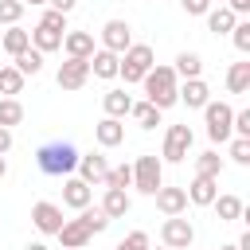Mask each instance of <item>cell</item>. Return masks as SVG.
I'll use <instances>...</instances> for the list:
<instances>
[{
    "mask_svg": "<svg viewBox=\"0 0 250 250\" xmlns=\"http://www.w3.org/2000/svg\"><path fill=\"white\" fill-rule=\"evenodd\" d=\"M227 90L230 94H246L250 90V62L242 59V62H230V70H227Z\"/></svg>",
    "mask_w": 250,
    "mask_h": 250,
    "instance_id": "cell-28",
    "label": "cell"
},
{
    "mask_svg": "<svg viewBox=\"0 0 250 250\" xmlns=\"http://www.w3.org/2000/svg\"><path fill=\"white\" fill-rule=\"evenodd\" d=\"M184 191H188V203H195V207H211V199L219 195V176H203V172H195V180H191Z\"/></svg>",
    "mask_w": 250,
    "mask_h": 250,
    "instance_id": "cell-10",
    "label": "cell"
},
{
    "mask_svg": "<svg viewBox=\"0 0 250 250\" xmlns=\"http://www.w3.org/2000/svg\"><path fill=\"white\" fill-rule=\"evenodd\" d=\"M12 66L27 78V74H39L43 70V51H35V47H27V51H20V55H12Z\"/></svg>",
    "mask_w": 250,
    "mask_h": 250,
    "instance_id": "cell-26",
    "label": "cell"
},
{
    "mask_svg": "<svg viewBox=\"0 0 250 250\" xmlns=\"http://www.w3.org/2000/svg\"><path fill=\"white\" fill-rule=\"evenodd\" d=\"M90 199H94V188H90L82 176H66V180H62V203H66V207L82 211V207H90Z\"/></svg>",
    "mask_w": 250,
    "mask_h": 250,
    "instance_id": "cell-13",
    "label": "cell"
},
{
    "mask_svg": "<svg viewBox=\"0 0 250 250\" xmlns=\"http://www.w3.org/2000/svg\"><path fill=\"white\" fill-rule=\"evenodd\" d=\"M8 152H12V129L0 125V156H8Z\"/></svg>",
    "mask_w": 250,
    "mask_h": 250,
    "instance_id": "cell-43",
    "label": "cell"
},
{
    "mask_svg": "<svg viewBox=\"0 0 250 250\" xmlns=\"http://www.w3.org/2000/svg\"><path fill=\"white\" fill-rule=\"evenodd\" d=\"M141 86H145V102H152L156 109L176 105V86H180V78H176L172 66H152V70L141 78Z\"/></svg>",
    "mask_w": 250,
    "mask_h": 250,
    "instance_id": "cell-2",
    "label": "cell"
},
{
    "mask_svg": "<svg viewBox=\"0 0 250 250\" xmlns=\"http://www.w3.org/2000/svg\"><path fill=\"white\" fill-rule=\"evenodd\" d=\"M180 8H184L188 16H207V8H211V0H180Z\"/></svg>",
    "mask_w": 250,
    "mask_h": 250,
    "instance_id": "cell-40",
    "label": "cell"
},
{
    "mask_svg": "<svg viewBox=\"0 0 250 250\" xmlns=\"http://www.w3.org/2000/svg\"><path fill=\"white\" fill-rule=\"evenodd\" d=\"M176 102H184L188 109H203L211 102V90L203 78H184V86H176Z\"/></svg>",
    "mask_w": 250,
    "mask_h": 250,
    "instance_id": "cell-12",
    "label": "cell"
},
{
    "mask_svg": "<svg viewBox=\"0 0 250 250\" xmlns=\"http://www.w3.org/2000/svg\"><path fill=\"white\" fill-rule=\"evenodd\" d=\"M86 78H90V59H66V62L59 66V74H55V82H59L62 90H82Z\"/></svg>",
    "mask_w": 250,
    "mask_h": 250,
    "instance_id": "cell-8",
    "label": "cell"
},
{
    "mask_svg": "<svg viewBox=\"0 0 250 250\" xmlns=\"http://www.w3.org/2000/svg\"><path fill=\"white\" fill-rule=\"evenodd\" d=\"M0 43H4V51H8V55H20V51H27V47H31V35H27L20 23H12V27L4 31V39H0Z\"/></svg>",
    "mask_w": 250,
    "mask_h": 250,
    "instance_id": "cell-29",
    "label": "cell"
},
{
    "mask_svg": "<svg viewBox=\"0 0 250 250\" xmlns=\"http://www.w3.org/2000/svg\"><path fill=\"white\" fill-rule=\"evenodd\" d=\"M102 211H105L109 219H125V215L133 211L129 191H125V188H105V195H102Z\"/></svg>",
    "mask_w": 250,
    "mask_h": 250,
    "instance_id": "cell-19",
    "label": "cell"
},
{
    "mask_svg": "<svg viewBox=\"0 0 250 250\" xmlns=\"http://www.w3.org/2000/svg\"><path fill=\"white\" fill-rule=\"evenodd\" d=\"M102 105H105V117H129V105H133V94H125V90H105V98H102Z\"/></svg>",
    "mask_w": 250,
    "mask_h": 250,
    "instance_id": "cell-23",
    "label": "cell"
},
{
    "mask_svg": "<svg viewBox=\"0 0 250 250\" xmlns=\"http://www.w3.org/2000/svg\"><path fill=\"white\" fill-rule=\"evenodd\" d=\"M20 4H23V8H27V4H31V8H39V4H47V0H20Z\"/></svg>",
    "mask_w": 250,
    "mask_h": 250,
    "instance_id": "cell-44",
    "label": "cell"
},
{
    "mask_svg": "<svg viewBox=\"0 0 250 250\" xmlns=\"http://www.w3.org/2000/svg\"><path fill=\"white\" fill-rule=\"evenodd\" d=\"M78 215H82V223L90 227V234H102V230H105V227L113 223V219H109V215H105L102 207H82Z\"/></svg>",
    "mask_w": 250,
    "mask_h": 250,
    "instance_id": "cell-32",
    "label": "cell"
},
{
    "mask_svg": "<svg viewBox=\"0 0 250 250\" xmlns=\"http://www.w3.org/2000/svg\"><path fill=\"white\" fill-rule=\"evenodd\" d=\"M152 199H156L160 215H184V211H188V191H184V188H164V184H160Z\"/></svg>",
    "mask_w": 250,
    "mask_h": 250,
    "instance_id": "cell-15",
    "label": "cell"
},
{
    "mask_svg": "<svg viewBox=\"0 0 250 250\" xmlns=\"http://www.w3.org/2000/svg\"><path fill=\"white\" fill-rule=\"evenodd\" d=\"M129 43H133V27H129L125 20H109V23L102 27V47H105V51L121 55V51H129Z\"/></svg>",
    "mask_w": 250,
    "mask_h": 250,
    "instance_id": "cell-9",
    "label": "cell"
},
{
    "mask_svg": "<svg viewBox=\"0 0 250 250\" xmlns=\"http://www.w3.org/2000/svg\"><path fill=\"white\" fill-rule=\"evenodd\" d=\"M203 121H207V137H211L215 145H223V141L234 137V133H230L234 109H230L227 102H207V105H203Z\"/></svg>",
    "mask_w": 250,
    "mask_h": 250,
    "instance_id": "cell-5",
    "label": "cell"
},
{
    "mask_svg": "<svg viewBox=\"0 0 250 250\" xmlns=\"http://www.w3.org/2000/svg\"><path fill=\"white\" fill-rule=\"evenodd\" d=\"M188 250H191V246H188Z\"/></svg>",
    "mask_w": 250,
    "mask_h": 250,
    "instance_id": "cell-50",
    "label": "cell"
},
{
    "mask_svg": "<svg viewBox=\"0 0 250 250\" xmlns=\"http://www.w3.org/2000/svg\"><path fill=\"white\" fill-rule=\"evenodd\" d=\"M160 113H164V109H156L152 102H133V105H129V117H133L141 129H156V125H160Z\"/></svg>",
    "mask_w": 250,
    "mask_h": 250,
    "instance_id": "cell-24",
    "label": "cell"
},
{
    "mask_svg": "<svg viewBox=\"0 0 250 250\" xmlns=\"http://www.w3.org/2000/svg\"><path fill=\"white\" fill-rule=\"evenodd\" d=\"M27 35H31V47H35V51H43V55H47V51H62V31H51V27L35 23Z\"/></svg>",
    "mask_w": 250,
    "mask_h": 250,
    "instance_id": "cell-22",
    "label": "cell"
},
{
    "mask_svg": "<svg viewBox=\"0 0 250 250\" xmlns=\"http://www.w3.org/2000/svg\"><path fill=\"white\" fill-rule=\"evenodd\" d=\"M195 172H203V176H219V172H223V156H219L215 148L199 152V156H195Z\"/></svg>",
    "mask_w": 250,
    "mask_h": 250,
    "instance_id": "cell-33",
    "label": "cell"
},
{
    "mask_svg": "<svg viewBox=\"0 0 250 250\" xmlns=\"http://www.w3.org/2000/svg\"><path fill=\"white\" fill-rule=\"evenodd\" d=\"M230 39H234V47H238L242 55H250V20H238V23L230 27Z\"/></svg>",
    "mask_w": 250,
    "mask_h": 250,
    "instance_id": "cell-35",
    "label": "cell"
},
{
    "mask_svg": "<svg viewBox=\"0 0 250 250\" xmlns=\"http://www.w3.org/2000/svg\"><path fill=\"white\" fill-rule=\"evenodd\" d=\"M117 250H148V234L145 230H133V234H125L117 242Z\"/></svg>",
    "mask_w": 250,
    "mask_h": 250,
    "instance_id": "cell-38",
    "label": "cell"
},
{
    "mask_svg": "<svg viewBox=\"0 0 250 250\" xmlns=\"http://www.w3.org/2000/svg\"><path fill=\"white\" fill-rule=\"evenodd\" d=\"M47 4H51L55 12H62V16H70V12L78 8V0H47Z\"/></svg>",
    "mask_w": 250,
    "mask_h": 250,
    "instance_id": "cell-42",
    "label": "cell"
},
{
    "mask_svg": "<svg viewBox=\"0 0 250 250\" xmlns=\"http://www.w3.org/2000/svg\"><path fill=\"white\" fill-rule=\"evenodd\" d=\"M94 141H98L102 148H117V145L125 141V125H121V117H102V121L94 125Z\"/></svg>",
    "mask_w": 250,
    "mask_h": 250,
    "instance_id": "cell-16",
    "label": "cell"
},
{
    "mask_svg": "<svg viewBox=\"0 0 250 250\" xmlns=\"http://www.w3.org/2000/svg\"><path fill=\"white\" fill-rule=\"evenodd\" d=\"M4 176H8V160L0 156V180H4Z\"/></svg>",
    "mask_w": 250,
    "mask_h": 250,
    "instance_id": "cell-45",
    "label": "cell"
},
{
    "mask_svg": "<svg viewBox=\"0 0 250 250\" xmlns=\"http://www.w3.org/2000/svg\"><path fill=\"white\" fill-rule=\"evenodd\" d=\"M20 121H23V105H20V98H0V125L12 129V125H20Z\"/></svg>",
    "mask_w": 250,
    "mask_h": 250,
    "instance_id": "cell-31",
    "label": "cell"
},
{
    "mask_svg": "<svg viewBox=\"0 0 250 250\" xmlns=\"http://www.w3.org/2000/svg\"><path fill=\"white\" fill-rule=\"evenodd\" d=\"M188 148H191V129L188 125H168V133H164V160L168 164H180L184 156H188Z\"/></svg>",
    "mask_w": 250,
    "mask_h": 250,
    "instance_id": "cell-7",
    "label": "cell"
},
{
    "mask_svg": "<svg viewBox=\"0 0 250 250\" xmlns=\"http://www.w3.org/2000/svg\"><path fill=\"white\" fill-rule=\"evenodd\" d=\"M230 160L250 164V137H230Z\"/></svg>",
    "mask_w": 250,
    "mask_h": 250,
    "instance_id": "cell-37",
    "label": "cell"
},
{
    "mask_svg": "<svg viewBox=\"0 0 250 250\" xmlns=\"http://www.w3.org/2000/svg\"><path fill=\"white\" fill-rule=\"evenodd\" d=\"M156 66V55L148 43H129V51H121V62H117V78H125V86L141 82L148 70Z\"/></svg>",
    "mask_w": 250,
    "mask_h": 250,
    "instance_id": "cell-3",
    "label": "cell"
},
{
    "mask_svg": "<svg viewBox=\"0 0 250 250\" xmlns=\"http://www.w3.org/2000/svg\"><path fill=\"white\" fill-rule=\"evenodd\" d=\"M160 250H168V246H160Z\"/></svg>",
    "mask_w": 250,
    "mask_h": 250,
    "instance_id": "cell-49",
    "label": "cell"
},
{
    "mask_svg": "<svg viewBox=\"0 0 250 250\" xmlns=\"http://www.w3.org/2000/svg\"><path fill=\"white\" fill-rule=\"evenodd\" d=\"M219 250H238V246H234V242H230V246H219Z\"/></svg>",
    "mask_w": 250,
    "mask_h": 250,
    "instance_id": "cell-47",
    "label": "cell"
},
{
    "mask_svg": "<svg viewBox=\"0 0 250 250\" xmlns=\"http://www.w3.org/2000/svg\"><path fill=\"white\" fill-rule=\"evenodd\" d=\"M78 148L70 145V141H47V145H39V152H35V164H39V172H47V176H70L74 168H78Z\"/></svg>",
    "mask_w": 250,
    "mask_h": 250,
    "instance_id": "cell-1",
    "label": "cell"
},
{
    "mask_svg": "<svg viewBox=\"0 0 250 250\" xmlns=\"http://www.w3.org/2000/svg\"><path fill=\"white\" fill-rule=\"evenodd\" d=\"M172 70H176V78H199V74H203V59H199L195 51H180Z\"/></svg>",
    "mask_w": 250,
    "mask_h": 250,
    "instance_id": "cell-27",
    "label": "cell"
},
{
    "mask_svg": "<svg viewBox=\"0 0 250 250\" xmlns=\"http://www.w3.org/2000/svg\"><path fill=\"white\" fill-rule=\"evenodd\" d=\"M223 4H227V8H230V12L238 16V20H242V16L250 12V0H223Z\"/></svg>",
    "mask_w": 250,
    "mask_h": 250,
    "instance_id": "cell-41",
    "label": "cell"
},
{
    "mask_svg": "<svg viewBox=\"0 0 250 250\" xmlns=\"http://www.w3.org/2000/svg\"><path fill=\"white\" fill-rule=\"evenodd\" d=\"M117 62H121V55H113V51L98 47V51L90 55V74H94V78H102V82H109V78H117Z\"/></svg>",
    "mask_w": 250,
    "mask_h": 250,
    "instance_id": "cell-18",
    "label": "cell"
},
{
    "mask_svg": "<svg viewBox=\"0 0 250 250\" xmlns=\"http://www.w3.org/2000/svg\"><path fill=\"white\" fill-rule=\"evenodd\" d=\"M20 16H23V4H20V0H0V23H4V27L20 23Z\"/></svg>",
    "mask_w": 250,
    "mask_h": 250,
    "instance_id": "cell-36",
    "label": "cell"
},
{
    "mask_svg": "<svg viewBox=\"0 0 250 250\" xmlns=\"http://www.w3.org/2000/svg\"><path fill=\"white\" fill-rule=\"evenodd\" d=\"M27 250H47V246H43V242H31V246H27Z\"/></svg>",
    "mask_w": 250,
    "mask_h": 250,
    "instance_id": "cell-46",
    "label": "cell"
},
{
    "mask_svg": "<svg viewBox=\"0 0 250 250\" xmlns=\"http://www.w3.org/2000/svg\"><path fill=\"white\" fill-rule=\"evenodd\" d=\"M160 184H164V164H160V156H152V152L137 156V160H133V188H137L141 195H156Z\"/></svg>",
    "mask_w": 250,
    "mask_h": 250,
    "instance_id": "cell-4",
    "label": "cell"
},
{
    "mask_svg": "<svg viewBox=\"0 0 250 250\" xmlns=\"http://www.w3.org/2000/svg\"><path fill=\"white\" fill-rule=\"evenodd\" d=\"M160 242H164L168 250H188V246L195 242V227H191L188 219H180V215H164Z\"/></svg>",
    "mask_w": 250,
    "mask_h": 250,
    "instance_id": "cell-6",
    "label": "cell"
},
{
    "mask_svg": "<svg viewBox=\"0 0 250 250\" xmlns=\"http://www.w3.org/2000/svg\"><path fill=\"white\" fill-rule=\"evenodd\" d=\"M102 184H105V188H133V164H117V168H109Z\"/></svg>",
    "mask_w": 250,
    "mask_h": 250,
    "instance_id": "cell-34",
    "label": "cell"
},
{
    "mask_svg": "<svg viewBox=\"0 0 250 250\" xmlns=\"http://www.w3.org/2000/svg\"><path fill=\"white\" fill-rule=\"evenodd\" d=\"M62 51H66V59H90L94 35L90 31H62Z\"/></svg>",
    "mask_w": 250,
    "mask_h": 250,
    "instance_id": "cell-17",
    "label": "cell"
},
{
    "mask_svg": "<svg viewBox=\"0 0 250 250\" xmlns=\"http://www.w3.org/2000/svg\"><path fill=\"white\" fill-rule=\"evenodd\" d=\"M20 90H23V74H20L12 62L0 66V94H4V98H16Z\"/></svg>",
    "mask_w": 250,
    "mask_h": 250,
    "instance_id": "cell-30",
    "label": "cell"
},
{
    "mask_svg": "<svg viewBox=\"0 0 250 250\" xmlns=\"http://www.w3.org/2000/svg\"><path fill=\"white\" fill-rule=\"evenodd\" d=\"M238 23V16L227 8V4H219V8H207V31H215V35H230V27Z\"/></svg>",
    "mask_w": 250,
    "mask_h": 250,
    "instance_id": "cell-21",
    "label": "cell"
},
{
    "mask_svg": "<svg viewBox=\"0 0 250 250\" xmlns=\"http://www.w3.org/2000/svg\"><path fill=\"white\" fill-rule=\"evenodd\" d=\"M211 4H223V0H211Z\"/></svg>",
    "mask_w": 250,
    "mask_h": 250,
    "instance_id": "cell-48",
    "label": "cell"
},
{
    "mask_svg": "<svg viewBox=\"0 0 250 250\" xmlns=\"http://www.w3.org/2000/svg\"><path fill=\"white\" fill-rule=\"evenodd\" d=\"M90 238H94V234H90V227L82 223V215H78V219H66V223L59 227V242H62V250H82Z\"/></svg>",
    "mask_w": 250,
    "mask_h": 250,
    "instance_id": "cell-14",
    "label": "cell"
},
{
    "mask_svg": "<svg viewBox=\"0 0 250 250\" xmlns=\"http://www.w3.org/2000/svg\"><path fill=\"white\" fill-rule=\"evenodd\" d=\"M39 23H43V27H51V31H66V16H62V12H55V8H47Z\"/></svg>",
    "mask_w": 250,
    "mask_h": 250,
    "instance_id": "cell-39",
    "label": "cell"
},
{
    "mask_svg": "<svg viewBox=\"0 0 250 250\" xmlns=\"http://www.w3.org/2000/svg\"><path fill=\"white\" fill-rule=\"evenodd\" d=\"M31 223H35L43 234H59V227H62L66 219H62V207H59V203H47V199H39V203L31 207Z\"/></svg>",
    "mask_w": 250,
    "mask_h": 250,
    "instance_id": "cell-11",
    "label": "cell"
},
{
    "mask_svg": "<svg viewBox=\"0 0 250 250\" xmlns=\"http://www.w3.org/2000/svg\"><path fill=\"white\" fill-rule=\"evenodd\" d=\"M211 207L219 211V223H234V219H242V211H246L238 195H215Z\"/></svg>",
    "mask_w": 250,
    "mask_h": 250,
    "instance_id": "cell-25",
    "label": "cell"
},
{
    "mask_svg": "<svg viewBox=\"0 0 250 250\" xmlns=\"http://www.w3.org/2000/svg\"><path fill=\"white\" fill-rule=\"evenodd\" d=\"M105 172H109V164H105L102 152H86V156H78V176H82L86 184H102Z\"/></svg>",
    "mask_w": 250,
    "mask_h": 250,
    "instance_id": "cell-20",
    "label": "cell"
}]
</instances>
